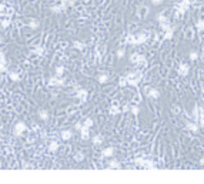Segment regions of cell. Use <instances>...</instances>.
<instances>
[{
  "mask_svg": "<svg viewBox=\"0 0 204 184\" xmlns=\"http://www.w3.org/2000/svg\"><path fill=\"white\" fill-rule=\"evenodd\" d=\"M127 78V86H134V87H138V84L141 83L143 80V73L140 70H134V72H130V73L126 76Z\"/></svg>",
  "mask_w": 204,
  "mask_h": 184,
  "instance_id": "cell-1",
  "label": "cell"
},
{
  "mask_svg": "<svg viewBox=\"0 0 204 184\" xmlns=\"http://www.w3.org/2000/svg\"><path fill=\"white\" fill-rule=\"evenodd\" d=\"M130 63L136 64V66H146L147 62H146V57L143 54H138V53H134L130 56Z\"/></svg>",
  "mask_w": 204,
  "mask_h": 184,
  "instance_id": "cell-2",
  "label": "cell"
},
{
  "mask_svg": "<svg viewBox=\"0 0 204 184\" xmlns=\"http://www.w3.org/2000/svg\"><path fill=\"white\" fill-rule=\"evenodd\" d=\"M70 4H72V1H69V0H59L57 4L51 6V12H54V13L64 12V10L67 9V6H70Z\"/></svg>",
  "mask_w": 204,
  "mask_h": 184,
  "instance_id": "cell-3",
  "label": "cell"
},
{
  "mask_svg": "<svg viewBox=\"0 0 204 184\" xmlns=\"http://www.w3.org/2000/svg\"><path fill=\"white\" fill-rule=\"evenodd\" d=\"M190 4H191L190 0H183V1H180V3L176 6V9H177V16L184 14V13L190 9Z\"/></svg>",
  "mask_w": 204,
  "mask_h": 184,
  "instance_id": "cell-4",
  "label": "cell"
},
{
  "mask_svg": "<svg viewBox=\"0 0 204 184\" xmlns=\"http://www.w3.org/2000/svg\"><path fill=\"white\" fill-rule=\"evenodd\" d=\"M64 83H66V80H64L63 77H57V76L50 77V78L47 80V86H49V87H59V86H63Z\"/></svg>",
  "mask_w": 204,
  "mask_h": 184,
  "instance_id": "cell-5",
  "label": "cell"
},
{
  "mask_svg": "<svg viewBox=\"0 0 204 184\" xmlns=\"http://www.w3.org/2000/svg\"><path fill=\"white\" fill-rule=\"evenodd\" d=\"M27 130V126L23 123V121H19L16 126H14V129H13V136H16V137H20V136H23L24 134V131Z\"/></svg>",
  "mask_w": 204,
  "mask_h": 184,
  "instance_id": "cell-6",
  "label": "cell"
},
{
  "mask_svg": "<svg viewBox=\"0 0 204 184\" xmlns=\"http://www.w3.org/2000/svg\"><path fill=\"white\" fill-rule=\"evenodd\" d=\"M76 129L80 131V136H82V140H88L90 139V129L83 126V124H77Z\"/></svg>",
  "mask_w": 204,
  "mask_h": 184,
  "instance_id": "cell-7",
  "label": "cell"
},
{
  "mask_svg": "<svg viewBox=\"0 0 204 184\" xmlns=\"http://www.w3.org/2000/svg\"><path fill=\"white\" fill-rule=\"evenodd\" d=\"M149 37H150V33H149V32H143V33H140V34H136V46L146 43V41L149 40Z\"/></svg>",
  "mask_w": 204,
  "mask_h": 184,
  "instance_id": "cell-8",
  "label": "cell"
},
{
  "mask_svg": "<svg viewBox=\"0 0 204 184\" xmlns=\"http://www.w3.org/2000/svg\"><path fill=\"white\" fill-rule=\"evenodd\" d=\"M7 72H9V66H7V62H6L3 51L0 50V73H7Z\"/></svg>",
  "mask_w": 204,
  "mask_h": 184,
  "instance_id": "cell-9",
  "label": "cell"
},
{
  "mask_svg": "<svg viewBox=\"0 0 204 184\" xmlns=\"http://www.w3.org/2000/svg\"><path fill=\"white\" fill-rule=\"evenodd\" d=\"M146 96L147 97H150V99H154V100H157L159 97H160V91L157 90V89H147L146 90Z\"/></svg>",
  "mask_w": 204,
  "mask_h": 184,
  "instance_id": "cell-10",
  "label": "cell"
},
{
  "mask_svg": "<svg viewBox=\"0 0 204 184\" xmlns=\"http://www.w3.org/2000/svg\"><path fill=\"white\" fill-rule=\"evenodd\" d=\"M76 97L82 101V103H86L87 101V97H88V93H87V90H84V89H80V90H77V93H76Z\"/></svg>",
  "mask_w": 204,
  "mask_h": 184,
  "instance_id": "cell-11",
  "label": "cell"
},
{
  "mask_svg": "<svg viewBox=\"0 0 204 184\" xmlns=\"http://www.w3.org/2000/svg\"><path fill=\"white\" fill-rule=\"evenodd\" d=\"M188 73H190V67H188V64L181 63V64L178 66V74H180L181 77H186Z\"/></svg>",
  "mask_w": 204,
  "mask_h": 184,
  "instance_id": "cell-12",
  "label": "cell"
},
{
  "mask_svg": "<svg viewBox=\"0 0 204 184\" xmlns=\"http://www.w3.org/2000/svg\"><path fill=\"white\" fill-rule=\"evenodd\" d=\"M187 129H188L191 133H199L200 126H199L196 121H193V120H191V121H188V123H187Z\"/></svg>",
  "mask_w": 204,
  "mask_h": 184,
  "instance_id": "cell-13",
  "label": "cell"
},
{
  "mask_svg": "<svg viewBox=\"0 0 204 184\" xmlns=\"http://www.w3.org/2000/svg\"><path fill=\"white\" fill-rule=\"evenodd\" d=\"M60 137H61L63 141H69V140H72V137H73V131H72V130H63L61 134H60Z\"/></svg>",
  "mask_w": 204,
  "mask_h": 184,
  "instance_id": "cell-14",
  "label": "cell"
},
{
  "mask_svg": "<svg viewBox=\"0 0 204 184\" xmlns=\"http://www.w3.org/2000/svg\"><path fill=\"white\" fill-rule=\"evenodd\" d=\"M122 111H123V109H120V107H119V103H117V101H114V103H113V106L110 107V114H111V116L122 114Z\"/></svg>",
  "mask_w": 204,
  "mask_h": 184,
  "instance_id": "cell-15",
  "label": "cell"
},
{
  "mask_svg": "<svg viewBox=\"0 0 204 184\" xmlns=\"http://www.w3.org/2000/svg\"><path fill=\"white\" fill-rule=\"evenodd\" d=\"M49 151L50 153H56V151H59V148H60V144H59V141H50V144H49Z\"/></svg>",
  "mask_w": 204,
  "mask_h": 184,
  "instance_id": "cell-16",
  "label": "cell"
},
{
  "mask_svg": "<svg viewBox=\"0 0 204 184\" xmlns=\"http://www.w3.org/2000/svg\"><path fill=\"white\" fill-rule=\"evenodd\" d=\"M10 23H11L10 17L4 16V19H1V20H0V29H7V27L10 26Z\"/></svg>",
  "mask_w": 204,
  "mask_h": 184,
  "instance_id": "cell-17",
  "label": "cell"
},
{
  "mask_svg": "<svg viewBox=\"0 0 204 184\" xmlns=\"http://www.w3.org/2000/svg\"><path fill=\"white\" fill-rule=\"evenodd\" d=\"M114 154V148L113 147H107L101 151V157H113Z\"/></svg>",
  "mask_w": 204,
  "mask_h": 184,
  "instance_id": "cell-18",
  "label": "cell"
},
{
  "mask_svg": "<svg viewBox=\"0 0 204 184\" xmlns=\"http://www.w3.org/2000/svg\"><path fill=\"white\" fill-rule=\"evenodd\" d=\"M7 74H9L10 80H13V81H20V74L17 73V72H13V70H9V72H7Z\"/></svg>",
  "mask_w": 204,
  "mask_h": 184,
  "instance_id": "cell-19",
  "label": "cell"
},
{
  "mask_svg": "<svg viewBox=\"0 0 204 184\" xmlns=\"http://www.w3.org/2000/svg\"><path fill=\"white\" fill-rule=\"evenodd\" d=\"M193 121H196L197 124H199V118H200V114H199V106L196 104L194 107H193Z\"/></svg>",
  "mask_w": 204,
  "mask_h": 184,
  "instance_id": "cell-20",
  "label": "cell"
},
{
  "mask_svg": "<svg viewBox=\"0 0 204 184\" xmlns=\"http://www.w3.org/2000/svg\"><path fill=\"white\" fill-rule=\"evenodd\" d=\"M103 140H104V137H103V136H100V134H97V136H94V137H93V144H94V146H101Z\"/></svg>",
  "mask_w": 204,
  "mask_h": 184,
  "instance_id": "cell-21",
  "label": "cell"
},
{
  "mask_svg": "<svg viewBox=\"0 0 204 184\" xmlns=\"http://www.w3.org/2000/svg\"><path fill=\"white\" fill-rule=\"evenodd\" d=\"M199 114H200V118H199V126L203 127L204 126V109L201 106H199Z\"/></svg>",
  "mask_w": 204,
  "mask_h": 184,
  "instance_id": "cell-22",
  "label": "cell"
},
{
  "mask_svg": "<svg viewBox=\"0 0 204 184\" xmlns=\"http://www.w3.org/2000/svg\"><path fill=\"white\" fill-rule=\"evenodd\" d=\"M44 47L43 46H36V47H33V53L36 54V56H43L44 54Z\"/></svg>",
  "mask_w": 204,
  "mask_h": 184,
  "instance_id": "cell-23",
  "label": "cell"
},
{
  "mask_svg": "<svg viewBox=\"0 0 204 184\" xmlns=\"http://www.w3.org/2000/svg\"><path fill=\"white\" fill-rule=\"evenodd\" d=\"M126 43H127V44H131V46H136V34H127Z\"/></svg>",
  "mask_w": 204,
  "mask_h": 184,
  "instance_id": "cell-24",
  "label": "cell"
},
{
  "mask_svg": "<svg viewBox=\"0 0 204 184\" xmlns=\"http://www.w3.org/2000/svg\"><path fill=\"white\" fill-rule=\"evenodd\" d=\"M173 33H174V27L165 30V32H164V40H171V39H173Z\"/></svg>",
  "mask_w": 204,
  "mask_h": 184,
  "instance_id": "cell-25",
  "label": "cell"
},
{
  "mask_svg": "<svg viewBox=\"0 0 204 184\" xmlns=\"http://www.w3.org/2000/svg\"><path fill=\"white\" fill-rule=\"evenodd\" d=\"M39 118H40V120H44V121H46V120L49 118V111L44 110V109L39 110Z\"/></svg>",
  "mask_w": 204,
  "mask_h": 184,
  "instance_id": "cell-26",
  "label": "cell"
},
{
  "mask_svg": "<svg viewBox=\"0 0 204 184\" xmlns=\"http://www.w3.org/2000/svg\"><path fill=\"white\" fill-rule=\"evenodd\" d=\"M109 78H110L109 74H100V76H99V83H100V84H106V83L109 81Z\"/></svg>",
  "mask_w": 204,
  "mask_h": 184,
  "instance_id": "cell-27",
  "label": "cell"
},
{
  "mask_svg": "<svg viewBox=\"0 0 204 184\" xmlns=\"http://www.w3.org/2000/svg\"><path fill=\"white\" fill-rule=\"evenodd\" d=\"M83 160H84V153H83V151H77V153L74 154V161L80 163Z\"/></svg>",
  "mask_w": 204,
  "mask_h": 184,
  "instance_id": "cell-28",
  "label": "cell"
},
{
  "mask_svg": "<svg viewBox=\"0 0 204 184\" xmlns=\"http://www.w3.org/2000/svg\"><path fill=\"white\" fill-rule=\"evenodd\" d=\"M109 168H122V164L117 160H111L110 164H109Z\"/></svg>",
  "mask_w": 204,
  "mask_h": 184,
  "instance_id": "cell-29",
  "label": "cell"
},
{
  "mask_svg": "<svg viewBox=\"0 0 204 184\" xmlns=\"http://www.w3.org/2000/svg\"><path fill=\"white\" fill-rule=\"evenodd\" d=\"M73 46H74V49H77V50H84L86 43H84V41H74Z\"/></svg>",
  "mask_w": 204,
  "mask_h": 184,
  "instance_id": "cell-30",
  "label": "cell"
},
{
  "mask_svg": "<svg viewBox=\"0 0 204 184\" xmlns=\"http://www.w3.org/2000/svg\"><path fill=\"white\" fill-rule=\"evenodd\" d=\"M160 29L161 30H168V29H171V24H170V22L167 20V22H163V23H160Z\"/></svg>",
  "mask_w": 204,
  "mask_h": 184,
  "instance_id": "cell-31",
  "label": "cell"
},
{
  "mask_svg": "<svg viewBox=\"0 0 204 184\" xmlns=\"http://www.w3.org/2000/svg\"><path fill=\"white\" fill-rule=\"evenodd\" d=\"M128 110L131 111L134 116H137V114H138V111H140V109H138V106H137V104H134V106H130V107H128Z\"/></svg>",
  "mask_w": 204,
  "mask_h": 184,
  "instance_id": "cell-32",
  "label": "cell"
},
{
  "mask_svg": "<svg viewBox=\"0 0 204 184\" xmlns=\"http://www.w3.org/2000/svg\"><path fill=\"white\" fill-rule=\"evenodd\" d=\"M7 10H9V9H7L4 4L0 3V16H7Z\"/></svg>",
  "mask_w": 204,
  "mask_h": 184,
  "instance_id": "cell-33",
  "label": "cell"
},
{
  "mask_svg": "<svg viewBox=\"0 0 204 184\" xmlns=\"http://www.w3.org/2000/svg\"><path fill=\"white\" fill-rule=\"evenodd\" d=\"M63 74H64V67H63V66H59V67L56 69V76H57V77H61Z\"/></svg>",
  "mask_w": 204,
  "mask_h": 184,
  "instance_id": "cell-34",
  "label": "cell"
},
{
  "mask_svg": "<svg viewBox=\"0 0 204 184\" xmlns=\"http://www.w3.org/2000/svg\"><path fill=\"white\" fill-rule=\"evenodd\" d=\"M119 86H120V87H126V86H127V78H126V76H123V77L119 78Z\"/></svg>",
  "mask_w": 204,
  "mask_h": 184,
  "instance_id": "cell-35",
  "label": "cell"
},
{
  "mask_svg": "<svg viewBox=\"0 0 204 184\" xmlns=\"http://www.w3.org/2000/svg\"><path fill=\"white\" fill-rule=\"evenodd\" d=\"M39 26H40V23H39L37 20H32V22L29 23V27H30V29H37Z\"/></svg>",
  "mask_w": 204,
  "mask_h": 184,
  "instance_id": "cell-36",
  "label": "cell"
},
{
  "mask_svg": "<svg viewBox=\"0 0 204 184\" xmlns=\"http://www.w3.org/2000/svg\"><path fill=\"white\" fill-rule=\"evenodd\" d=\"M167 20H168V19L164 16L163 13H159V14H157V22H159V23H163V22H167Z\"/></svg>",
  "mask_w": 204,
  "mask_h": 184,
  "instance_id": "cell-37",
  "label": "cell"
},
{
  "mask_svg": "<svg viewBox=\"0 0 204 184\" xmlns=\"http://www.w3.org/2000/svg\"><path fill=\"white\" fill-rule=\"evenodd\" d=\"M83 126H86V127L91 129V126H93V118H86V120H84V123H83Z\"/></svg>",
  "mask_w": 204,
  "mask_h": 184,
  "instance_id": "cell-38",
  "label": "cell"
},
{
  "mask_svg": "<svg viewBox=\"0 0 204 184\" xmlns=\"http://www.w3.org/2000/svg\"><path fill=\"white\" fill-rule=\"evenodd\" d=\"M197 59H199V53H197V51H191V53H190V60H191V62H196Z\"/></svg>",
  "mask_w": 204,
  "mask_h": 184,
  "instance_id": "cell-39",
  "label": "cell"
},
{
  "mask_svg": "<svg viewBox=\"0 0 204 184\" xmlns=\"http://www.w3.org/2000/svg\"><path fill=\"white\" fill-rule=\"evenodd\" d=\"M196 27H197V30H200V32L204 30V22L203 20H199V22L196 23Z\"/></svg>",
  "mask_w": 204,
  "mask_h": 184,
  "instance_id": "cell-40",
  "label": "cell"
},
{
  "mask_svg": "<svg viewBox=\"0 0 204 184\" xmlns=\"http://www.w3.org/2000/svg\"><path fill=\"white\" fill-rule=\"evenodd\" d=\"M124 54H126V50H124V49H120V50L117 51V57H119V59L124 57Z\"/></svg>",
  "mask_w": 204,
  "mask_h": 184,
  "instance_id": "cell-41",
  "label": "cell"
},
{
  "mask_svg": "<svg viewBox=\"0 0 204 184\" xmlns=\"http://www.w3.org/2000/svg\"><path fill=\"white\" fill-rule=\"evenodd\" d=\"M161 1H163V0H151V3H153L154 6H159V4H161Z\"/></svg>",
  "mask_w": 204,
  "mask_h": 184,
  "instance_id": "cell-42",
  "label": "cell"
},
{
  "mask_svg": "<svg viewBox=\"0 0 204 184\" xmlns=\"http://www.w3.org/2000/svg\"><path fill=\"white\" fill-rule=\"evenodd\" d=\"M1 41H3V39H1V36H0V44H1Z\"/></svg>",
  "mask_w": 204,
  "mask_h": 184,
  "instance_id": "cell-43",
  "label": "cell"
},
{
  "mask_svg": "<svg viewBox=\"0 0 204 184\" xmlns=\"http://www.w3.org/2000/svg\"><path fill=\"white\" fill-rule=\"evenodd\" d=\"M203 94H204V84H203Z\"/></svg>",
  "mask_w": 204,
  "mask_h": 184,
  "instance_id": "cell-44",
  "label": "cell"
},
{
  "mask_svg": "<svg viewBox=\"0 0 204 184\" xmlns=\"http://www.w3.org/2000/svg\"><path fill=\"white\" fill-rule=\"evenodd\" d=\"M203 62H204V54H203Z\"/></svg>",
  "mask_w": 204,
  "mask_h": 184,
  "instance_id": "cell-45",
  "label": "cell"
}]
</instances>
